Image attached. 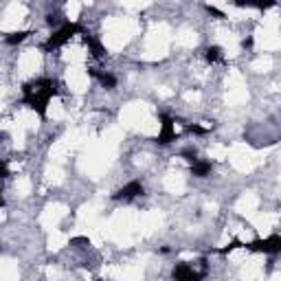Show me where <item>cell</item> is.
Instances as JSON below:
<instances>
[{"label":"cell","instance_id":"1","mask_svg":"<svg viewBox=\"0 0 281 281\" xmlns=\"http://www.w3.org/2000/svg\"><path fill=\"white\" fill-rule=\"evenodd\" d=\"M25 104L35 110L40 117H46V106H49L51 97L57 95V83L53 79H35L31 83H25Z\"/></svg>","mask_w":281,"mask_h":281},{"label":"cell","instance_id":"2","mask_svg":"<svg viewBox=\"0 0 281 281\" xmlns=\"http://www.w3.org/2000/svg\"><path fill=\"white\" fill-rule=\"evenodd\" d=\"M75 33H81V27L77 25V22H66V25H62V27H59L55 33L51 35L49 40H46L44 49H46V51H51V49H57V46H62L64 42H68V40L73 38Z\"/></svg>","mask_w":281,"mask_h":281},{"label":"cell","instance_id":"3","mask_svg":"<svg viewBox=\"0 0 281 281\" xmlns=\"http://www.w3.org/2000/svg\"><path fill=\"white\" fill-rule=\"evenodd\" d=\"M250 250H255V253H266V255H277L281 253V237L279 235H270L266 237V240H255L248 244Z\"/></svg>","mask_w":281,"mask_h":281},{"label":"cell","instance_id":"4","mask_svg":"<svg viewBox=\"0 0 281 281\" xmlns=\"http://www.w3.org/2000/svg\"><path fill=\"white\" fill-rule=\"evenodd\" d=\"M205 274H207V270L196 272L194 268L187 264V261H180V264L174 266L171 277H174V281H202V279H205Z\"/></svg>","mask_w":281,"mask_h":281},{"label":"cell","instance_id":"5","mask_svg":"<svg viewBox=\"0 0 281 281\" xmlns=\"http://www.w3.org/2000/svg\"><path fill=\"white\" fill-rule=\"evenodd\" d=\"M160 121H163V130H160V134L156 136V143H158V145H167V143H171L176 139L174 119H171L169 115H160Z\"/></svg>","mask_w":281,"mask_h":281},{"label":"cell","instance_id":"6","mask_svg":"<svg viewBox=\"0 0 281 281\" xmlns=\"http://www.w3.org/2000/svg\"><path fill=\"white\" fill-rule=\"evenodd\" d=\"M136 196H143V184L139 180H132L130 184H125L123 189H119L112 198L115 200H132V198H136Z\"/></svg>","mask_w":281,"mask_h":281},{"label":"cell","instance_id":"7","mask_svg":"<svg viewBox=\"0 0 281 281\" xmlns=\"http://www.w3.org/2000/svg\"><path fill=\"white\" fill-rule=\"evenodd\" d=\"M83 42L88 44V49L92 51V55H95V57H99V59H101V57H106V49L101 46V42H99L97 38H95V35L83 33Z\"/></svg>","mask_w":281,"mask_h":281},{"label":"cell","instance_id":"8","mask_svg":"<svg viewBox=\"0 0 281 281\" xmlns=\"http://www.w3.org/2000/svg\"><path fill=\"white\" fill-rule=\"evenodd\" d=\"M88 73H90L92 77H97V79L101 81V86H104V88H110V90H112V88L117 86V79H115V77H112L110 73H99L97 68H90Z\"/></svg>","mask_w":281,"mask_h":281},{"label":"cell","instance_id":"9","mask_svg":"<svg viewBox=\"0 0 281 281\" xmlns=\"http://www.w3.org/2000/svg\"><path fill=\"white\" fill-rule=\"evenodd\" d=\"M191 174L198 176V178L209 176V174H211V163H209V160H198V163L191 165Z\"/></svg>","mask_w":281,"mask_h":281},{"label":"cell","instance_id":"10","mask_svg":"<svg viewBox=\"0 0 281 281\" xmlns=\"http://www.w3.org/2000/svg\"><path fill=\"white\" fill-rule=\"evenodd\" d=\"M237 7H255V9H270L274 7V3L270 0V3H248V0H237Z\"/></svg>","mask_w":281,"mask_h":281},{"label":"cell","instance_id":"11","mask_svg":"<svg viewBox=\"0 0 281 281\" xmlns=\"http://www.w3.org/2000/svg\"><path fill=\"white\" fill-rule=\"evenodd\" d=\"M205 57H207V62H218L220 57H222V49L220 46H209V49L205 51Z\"/></svg>","mask_w":281,"mask_h":281},{"label":"cell","instance_id":"12","mask_svg":"<svg viewBox=\"0 0 281 281\" xmlns=\"http://www.w3.org/2000/svg\"><path fill=\"white\" fill-rule=\"evenodd\" d=\"M27 35H29V31H18V33H9L7 38H5V42H7V44H20L22 40H27Z\"/></svg>","mask_w":281,"mask_h":281},{"label":"cell","instance_id":"13","mask_svg":"<svg viewBox=\"0 0 281 281\" xmlns=\"http://www.w3.org/2000/svg\"><path fill=\"white\" fill-rule=\"evenodd\" d=\"M237 246H242V242L240 240H233L231 244H226L224 248H218V253H222V255H226V253H231L233 248H237Z\"/></svg>","mask_w":281,"mask_h":281},{"label":"cell","instance_id":"14","mask_svg":"<svg viewBox=\"0 0 281 281\" xmlns=\"http://www.w3.org/2000/svg\"><path fill=\"white\" fill-rule=\"evenodd\" d=\"M182 158H187L191 165L198 163V158H196V152H194V149H184V152H182Z\"/></svg>","mask_w":281,"mask_h":281},{"label":"cell","instance_id":"15","mask_svg":"<svg viewBox=\"0 0 281 281\" xmlns=\"http://www.w3.org/2000/svg\"><path fill=\"white\" fill-rule=\"evenodd\" d=\"M187 130H189V132H194V134H205L207 132L202 125H187Z\"/></svg>","mask_w":281,"mask_h":281},{"label":"cell","instance_id":"16","mask_svg":"<svg viewBox=\"0 0 281 281\" xmlns=\"http://www.w3.org/2000/svg\"><path fill=\"white\" fill-rule=\"evenodd\" d=\"M205 9H207L211 16H215V18H224V14H222V11H220V9H215V7H211V5H207Z\"/></svg>","mask_w":281,"mask_h":281},{"label":"cell","instance_id":"17","mask_svg":"<svg viewBox=\"0 0 281 281\" xmlns=\"http://www.w3.org/2000/svg\"><path fill=\"white\" fill-rule=\"evenodd\" d=\"M253 46V38H246V40H242V49H250Z\"/></svg>","mask_w":281,"mask_h":281}]
</instances>
